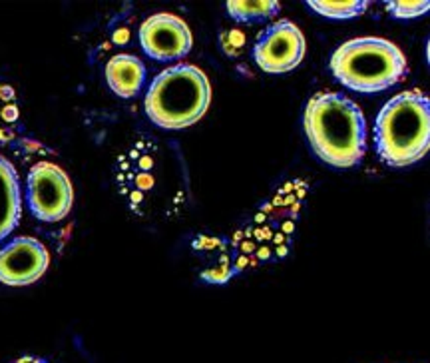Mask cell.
<instances>
[{"instance_id": "obj_1", "label": "cell", "mask_w": 430, "mask_h": 363, "mask_svg": "<svg viewBox=\"0 0 430 363\" xmlns=\"http://www.w3.org/2000/svg\"><path fill=\"white\" fill-rule=\"evenodd\" d=\"M116 186L136 216L171 220L191 200V178L180 144L140 138L116 164Z\"/></svg>"}, {"instance_id": "obj_9", "label": "cell", "mask_w": 430, "mask_h": 363, "mask_svg": "<svg viewBox=\"0 0 430 363\" xmlns=\"http://www.w3.org/2000/svg\"><path fill=\"white\" fill-rule=\"evenodd\" d=\"M140 44L151 60L171 62L189 54L193 37L184 19L169 12H158L140 26Z\"/></svg>"}, {"instance_id": "obj_5", "label": "cell", "mask_w": 430, "mask_h": 363, "mask_svg": "<svg viewBox=\"0 0 430 363\" xmlns=\"http://www.w3.org/2000/svg\"><path fill=\"white\" fill-rule=\"evenodd\" d=\"M211 104V84L193 64H175L151 80L146 94V114L164 130H184L206 116Z\"/></svg>"}, {"instance_id": "obj_18", "label": "cell", "mask_w": 430, "mask_h": 363, "mask_svg": "<svg viewBox=\"0 0 430 363\" xmlns=\"http://www.w3.org/2000/svg\"><path fill=\"white\" fill-rule=\"evenodd\" d=\"M245 42H247V37L241 30H227L222 34V46L227 56H241L245 50Z\"/></svg>"}, {"instance_id": "obj_10", "label": "cell", "mask_w": 430, "mask_h": 363, "mask_svg": "<svg viewBox=\"0 0 430 363\" xmlns=\"http://www.w3.org/2000/svg\"><path fill=\"white\" fill-rule=\"evenodd\" d=\"M50 266L46 246L30 236L14 238L0 249V284L10 287L32 286Z\"/></svg>"}, {"instance_id": "obj_11", "label": "cell", "mask_w": 430, "mask_h": 363, "mask_svg": "<svg viewBox=\"0 0 430 363\" xmlns=\"http://www.w3.org/2000/svg\"><path fill=\"white\" fill-rule=\"evenodd\" d=\"M191 249L204 266L200 278L213 286H224L233 276L251 268L244 256L233 248L231 240L225 238L197 236L191 244Z\"/></svg>"}, {"instance_id": "obj_6", "label": "cell", "mask_w": 430, "mask_h": 363, "mask_svg": "<svg viewBox=\"0 0 430 363\" xmlns=\"http://www.w3.org/2000/svg\"><path fill=\"white\" fill-rule=\"evenodd\" d=\"M331 72L343 86L355 92L376 94L407 76L409 62L391 40L361 37L335 50L331 56Z\"/></svg>"}, {"instance_id": "obj_15", "label": "cell", "mask_w": 430, "mask_h": 363, "mask_svg": "<svg viewBox=\"0 0 430 363\" xmlns=\"http://www.w3.org/2000/svg\"><path fill=\"white\" fill-rule=\"evenodd\" d=\"M20 108L14 88L0 82V144L14 140L19 130Z\"/></svg>"}, {"instance_id": "obj_7", "label": "cell", "mask_w": 430, "mask_h": 363, "mask_svg": "<svg viewBox=\"0 0 430 363\" xmlns=\"http://www.w3.org/2000/svg\"><path fill=\"white\" fill-rule=\"evenodd\" d=\"M26 198L34 218L54 224L72 210L74 188L68 174L60 166L52 162H38L28 174Z\"/></svg>"}, {"instance_id": "obj_17", "label": "cell", "mask_w": 430, "mask_h": 363, "mask_svg": "<svg viewBox=\"0 0 430 363\" xmlns=\"http://www.w3.org/2000/svg\"><path fill=\"white\" fill-rule=\"evenodd\" d=\"M387 10L393 14L394 19L407 20V19H416V17H422L427 14L430 8V2H405V0H394V2H387L385 4Z\"/></svg>"}, {"instance_id": "obj_14", "label": "cell", "mask_w": 430, "mask_h": 363, "mask_svg": "<svg viewBox=\"0 0 430 363\" xmlns=\"http://www.w3.org/2000/svg\"><path fill=\"white\" fill-rule=\"evenodd\" d=\"M225 6L231 19L237 22H247V24L273 19L281 10V4L277 0H257V2L233 0V2H227Z\"/></svg>"}, {"instance_id": "obj_4", "label": "cell", "mask_w": 430, "mask_h": 363, "mask_svg": "<svg viewBox=\"0 0 430 363\" xmlns=\"http://www.w3.org/2000/svg\"><path fill=\"white\" fill-rule=\"evenodd\" d=\"M374 142L380 160L393 168L422 160L430 148V100L420 90L391 98L376 116Z\"/></svg>"}, {"instance_id": "obj_19", "label": "cell", "mask_w": 430, "mask_h": 363, "mask_svg": "<svg viewBox=\"0 0 430 363\" xmlns=\"http://www.w3.org/2000/svg\"><path fill=\"white\" fill-rule=\"evenodd\" d=\"M14 363H48L46 360H40V357H34V355H24V357H20Z\"/></svg>"}, {"instance_id": "obj_3", "label": "cell", "mask_w": 430, "mask_h": 363, "mask_svg": "<svg viewBox=\"0 0 430 363\" xmlns=\"http://www.w3.org/2000/svg\"><path fill=\"white\" fill-rule=\"evenodd\" d=\"M307 190L309 184L305 180L285 182L259 206L244 228L233 234V248L244 256L251 268L261 262H277L289 256Z\"/></svg>"}, {"instance_id": "obj_12", "label": "cell", "mask_w": 430, "mask_h": 363, "mask_svg": "<svg viewBox=\"0 0 430 363\" xmlns=\"http://www.w3.org/2000/svg\"><path fill=\"white\" fill-rule=\"evenodd\" d=\"M106 80L114 94L131 98L142 90L146 82V66L138 56L116 54L106 64Z\"/></svg>"}, {"instance_id": "obj_16", "label": "cell", "mask_w": 430, "mask_h": 363, "mask_svg": "<svg viewBox=\"0 0 430 363\" xmlns=\"http://www.w3.org/2000/svg\"><path fill=\"white\" fill-rule=\"evenodd\" d=\"M307 6L313 8L321 17L347 20L361 17L367 10L369 2H365V0H347V2H317V0H313V2H307Z\"/></svg>"}, {"instance_id": "obj_2", "label": "cell", "mask_w": 430, "mask_h": 363, "mask_svg": "<svg viewBox=\"0 0 430 363\" xmlns=\"http://www.w3.org/2000/svg\"><path fill=\"white\" fill-rule=\"evenodd\" d=\"M305 134L319 158L333 168L356 166L367 148L363 110L337 92L315 94L305 108Z\"/></svg>"}, {"instance_id": "obj_13", "label": "cell", "mask_w": 430, "mask_h": 363, "mask_svg": "<svg viewBox=\"0 0 430 363\" xmlns=\"http://www.w3.org/2000/svg\"><path fill=\"white\" fill-rule=\"evenodd\" d=\"M22 214L20 182L14 166L0 154V240L17 228Z\"/></svg>"}, {"instance_id": "obj_8", "label": "cell", "mask_w": 430, "mask_h": 363, "mask_svg": "<svg viewBox=\"0 0 430 363\" xmlns=\"http://www.w3.org/2000/svg\"><path fill=\"white\" fill-rule=\"evenodd\" d=\"M307 52V42L297 24L279 20L257 37L253 58L267 74H285L299 66Z\"/></svg>"}]
</instances>
